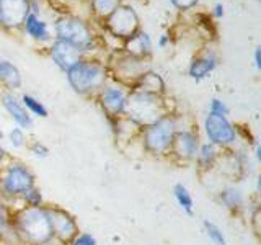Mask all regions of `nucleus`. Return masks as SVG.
<instances>
[{
  "instance_id": "f257e3e1",
  "label": "nucleus",
  "mask_w": 261,
  "mask_h": 245,
  "mask_svg": "<svg viewBox=\"0 0 261 245\" xmlns=\"http://www.w3.org/2000/svg\"><path fill=\"white\" fill-rule=\"evenodd\" d=\"M69 85L73 92L84 96L98 95L100 90L108 84L110 74L106 69V64L95 57H84L77 64L65 72Z\"/></svg>"
},
{
  "instance_id": "f03ea898",
  "label": "nucleus",
  "mask_w": 261,
  "mask_h": 245,
  "mask_svg": "<svg viewBox=\"0 0 261 245\" xmlns=\"http://www.w3.org/2000/svg\"><path fill=\"white\" fill-rule=\"evenodd\" d=\"M54 39L64 41L72 46L82 49L87 56L96 49L98 36L87 20L72 13H62L54 20L53 24Z\"/></svg>"
},
{
  "instance_id": "7ed1b4c3",
  "label": "nucleus",
  "mask_w": 261,
  "mask_h": 245,
  "mask_svg": "<svg viewBox=\"0 0 261 245\" xmlns=\"http://www.w3.org/2000/svg\"><path fill=\"white\" fill-rule=\"evenodd\" d=\"M168 111L163 96L155 93H147L142 90L130 88L127 92L124 116L130 119L139 128H145L165 116Z\"/></svg>"
},
{
  "instance_id": "20e7f679",
  "label": "nucleus",
  "mask_w": 261,
  "mask_h": 245,
  "mask_svg": "<svg viewBox=\"0 0 261 245\" xmlns=\"http://www.w3.org/2000/svg\"><path fill=\"white\" fill-rule=\"evenodd\" d=\"M16 231L18 235L23 237V240L33 245H46L54 239L47 211L41 206L24 208L16 216Z\"/></svg>"
},
{
  "instance_id": "39448f33",
  "label": "nucleus",
  "mask_w": 261,
  "mask_h": 245,
  "mask_svg": "<svg viewBox=\"0 0 261 245\" xmlns=\"http://www.w3.org/2000/svg\"><path fill=\"white\" fill-rule=\"evenodd\" d=\"M178 131L176 118L171 113H167L152 125L141 129L144 149L152 155H165L170 152L175 133Z\"/></svg>"
},
{
  "instance_id": "423d86ee",
  "label": "nucleus",
  "mask_w": 261,
  "mask_h": 245,
  "mask_svg": "<svg viewBox=\"0 0 261 245\" xmlns=\"http://www.w3.org/2000/svg\"><path fill=\"white\" fill-rule=\"evenodd\" d=\"M105 64L111 79L114 82H118L119 85L129 87V88H133L136 85V82L142 77V74L150 69L149 61L137 59V57L122 53L121 49L114 51L110 56L108 62H105Z\"/></svg>"
},
{
  "instance_id": "0eeeda50",
  "label": "nucleus",
  "mask_w": 261,
  "mask_h": 245,
  "mask_svg": "<svg viewBox=\"0 0 261 245\" xmlns=\"http://www.w3.org/2000/svg\"><path fill=\"white\" fill-rule=\"evenodd\" d=\"M105 33H108L110 36L122 41L134 36L137 31H141V18H139L134 7L122 2L116 10H114L108 18L101 21Z\"/></svg>"
},
{
  "instance_id": "6e6552de",
  "label": "nucleus",
  "mask_w": 261,
  "mask_h": 245,
  "mask_svg": "<svg viewBox=\"0 0 261 245\" xmlns=\"http://www.w3.org/2000/svg\"><path fill=\"white\" fill-rule=\"evenodd\" d=\"M33 186H35V177L21 163L8 165L5 174L2 175V180H0V190L7 196H10V198L23 196Z\"/></svg>"
},
{
  "instance_id": "1a4fd4ad",
  "label": "nucleus",
  "mask_w": 261,
  "mask_h": 245,
  "mask_svg": "<svg viewBox=\"0 0 261 245\" xmlns=\"http://www.w3.org/2000/svg\"><path fill=\"white\" fill-rule=\"evenodd\" d=\"M31 13V0H0V28L8 33L21 31Z\"/></svg>"
},
{
  "instance_id": "9d476101",
  "label": "nucleus",
  "mask_w": 261,
  "mask_h": 245,
  "mask_svg": "<svg viewBox=\"0 0 261 245\" xmlns=\"http://www.w3.org/2000/svg\"><path fill=\"white\" fill-rule=\"evenodd\" d=\"M204 131H206L209 142L217 147H228L237 139V129L225 116L207 113L206 119H204Z\"/></svg>"
},
{
  "instance_id": "9b49d317",
  "label": "nucleus",
  "mask_w": 261,
  "mask_h": 245,
  "mask_svg": "<svg viewBox=\"0 0 261 245\" xmlns=\"http://www.w3.org/2000/svg\"><path fill=\"white\" fill-rule=\"evenodd\" d=\"M127 100V90L122 85H108L106 84L100 93H98V103H100L103 113L110 121L124 116Z\"/></svg>"
},
{
  "instance_id": "f8f14e48",
  "label": "nucleus",
  "mask_w": 261,
  "mask_h": 245,
  "mask_svg": "<svg viewBox=\"0 0 261 245\" xmlns=\"http://www.w3.org/2000/svg\"><path fill=\"white\" fill-rule=\"evenodd\" d=\"M49 57L53 59V62L59 67L62 72H67L73 64H77L80 59L87 57V54L82 49L72 46L69 43H64L59 39H53V43L49 44Z\"/></svg>"
},
{
  "instance_id": "ddd939ff",
  "label": "nucleus",
  "mask_w": 261,
  "mask_h": 245,
  "mask_svg": "<svg viewBox=\"0 0 261 245\" xmlns=\"http://www.w3.org/2000/svg\"><path fill=\"white\" fill-rule=\"evenodd\" d=\"M199 149V137L194 131L190 129H183V131H176L173 142H171L170 152L171 155H175L178 160L181 162H190L194 160L196 155H198Z\"/></svg>"
},
{
  "instance_id": "4468645a",
  "label": "nucleus",
  "mask_w": 261,
  "mask_h": 245,
  "mask_svg": "<svg viewBox=\"0 0 261 245\" xmlns=\"http://www.w3.org/2000/svg\"><path fill=\"white\" fill-rule=\"evenodd\" d=\"M49 220H51V227H53V235L61 239L62 242H69L73 237L79 234V229L75 220L69 216L67 212L62 209H46Z\"/></svg>"
},
{
  "instance_id": "2eb2a0df",
  "label": "nucleus",
  "mask_w": 261,
  "mask_h": 245,
  "mask_svg": "<svg viewBox=\"0 0 261 245\" xmlns=\"http://www.w3.org/2000/svg\"><path fill=\"white\" fill-rule=\"evenodd\" d=\"M2 105L4 108L8 111V114L12 116V119L18 125V128H21L23 131H28L35 126V121H33L31 114L28 113V110L24 108L23 103L20 102V98H16L13 92H5L2 93Z\"/></svg>"
},
{
  "instance_id": "dca6fc26",
  "label": "nucleus",
  "mask_w": 261,
  "mask_h": 245,
  "mask_svg": "<svg viewBox=\"0 0 261 245\" xmlns=\"http://www.w3.org/2000/svg\"><path fill=\"white\" fill-rule=\"evenodd\" d=\"M21 31L30 39L36 41V43H39V44H51L53 39H54L53 31H51V28H49V23L44 18H41L39 15H35V13H30L27 16Z\"/></svg>"
},
{
  "instance_id": "f3484780",
  "label": "nucleus",
  "mask_w": 261,
  "mask_h": 245,
  "mask_svg": "<svg viewBox=\"0 0 261 245\" xmlns=\"http://www.w3.org/2000/svg\"><path fill=\"white\" fill-rule=\"evenodd\" d=\"M121 51L133 57H137V59L149 61L152 57V38L147 31L141 30V31H137L134 36L122 41Z\"/></svg>"
},
{
  "instance_id": "a211bd4d",
  "label": "nucleus",
  "mask_w": 261,
  "mask_h": 245,
  "mask_svg": "<svg viewBox=\"0 0 261 245\" xmlns=\"http://www.w3.org/2000/svg\"><path fill=\"white\" fill-rule=\"evenodd\" d=\"M217 67V57L214 53L206 51L199 56L193 57V61L190 62V67H188V76L193 80L201 82L206 77H209L212 72Z\"/></svg>"
},
{
  "instance_id": "6ab92c4d",
  "label": "nucleus",
  "mask_w": 261,
  "mask_h": 245,
  "mask_svg": "<svg viewBox=\"0 0 261 245\" xmlns=\"http://www.w3.org/2000/svg\"><path fill=\"white\" fill-rule=\"evenodd\" d=\"M133 88L142 90V92H147V93H155V95H160V96H163V95L167 93L165 80L162 79L160 74L153 72L152 69L144 72L142 77L136 82V85Z\"/></svg>"
},
{
  "instance_id": "aec40b11",
  "label": "nucleus",
  "mask_w": 261,
  "mask_h": 245,
  "mask_svg": "<svg viewBox=\"0 0 261 245\" xmlns=\"http://www.w3.org/2000/svg\"><path fill=\"white\" fill-rule=\"evenodd\" d=\"M0 84L7 88V92H15L21 87V74L18 67L4 56H0Z\"/></svg>"
},
{
  "instance_id": "412c9836",
  "label": "nucleus",
  "mask_w": 261,
  "mask_h": 245,
  "mask_svg": "<svg viewBox=\"0 0 261 245\" xmlns=\"http://www.w3.org/2000/svg\"><path fill=\"white\" fill-rule=\"evenodd\" d=\"M122 4V0H88L90 13L96 21H105Z\"/></svg>"
},
{
  "instance_id": "4be33fe9",
  "label": "nucleus",
  "mask_w": 261,
  "mask_h": 245,
  "mask_svg": "<svg viewBox=\"0 0 261 245\" xmlns=\"http://www.w3.org/2000/svg\"><path fill=\"white\" fill-rule=\"evenodd\" d=\"M196 160H198L201 168H212L214 163L219 160V147L211 144V142H204L199 145L198 149V155H196Z\"/></svg>"
},
{
  "instance_id": "5701e85b",
  "label": "nucleus",
  "mask_w": 261,
  "mask_h": 245,
  "mask_svg": "<svg viewBox=\"0 0 261 245\" xmlns=\"http://www.w3.org/2000/svg\"><path fill=\"white\" fill-rule=\"evenodd\" d=\"M173 196L178 203V206L181 208L186 214H193L194 211V201H193V196L190 193V190L183 185V183H176L173 186Z\"/></svg>"
},
{
  "instance_id": "b1692460",
  "label": "nucleus",
  "mask_w": 261,
  "mask_h": 245,
  "mask_svg": "<svg viewBox=\"0 0 261 245\" xmlns=\"http://www.w3.org/2000/svg\"><path fill=\"white\" fill-rule=\"evenodd\" d=\"M220 201L225 204L227 209L239 211L243 206V194L235 186H228L225 190L220 191Z\"/></svg>"
},
{
  "instance_id": "393cba45",
  "label": "nucleus",
  "mask_w": 261,
  "mask_h": 245,
  "mask_svg": "<svg viewBox=\"0 0 261 245\" xmlns=\"http://www.w3.org/2000/svg\"><path fill=\"white\" fill-rule=\"evenodd\" d=\"M20 102L23 103L24 108L28 110L30 114H35V116H38V118H47V108L33 95H28V93L21 95Z\"/></svg>"
},
{
  "instance_id": "a878e982",
  "label": "nucleus",
  "mask_w": 261,
  "mask_h": 245,
  "mask_svg": "<svg viewBox=\"0 0 261 245\" xmlns=\"http://www.w3.org/2000/svg\"><path fill=\"white\" fill-rule=\"evenodd\" d=\"M204 231H206L207 237L211 239V242L214 243V245H227V239H225V235L224 232L220 231V227H217L214 223H211V220L207 219H204Z\"/></svg>"
},
{
  "instance_id": "bb28decb",
  "label": "nucleus",
  "mask_w": 261,
  "mask_h": 245,
  "mask_svg": "<svg viewBox=\"0 0 261 245\" xmlns=\"http://www.w3.org/2000/svg\"><path fill=\"white\" fill-rule=\"evenodd\" d=\"M8 141H10V144L13 147H16V149L27 145V136H24V131L21 128H13L10 131V134H8Z\"/></svg>"
},
{
  "instance_id": "cd10ccee",
  "label": "nucleus",
  "mask_w": 261,
  "mask_h": 245,
  "mask_svg": "<svg viewBox=\"0 0 261 245\" xmlns=\"http://www.w3.org/2000/svg\"><path fill=\"white\" fill-rule=\"evenodd\" d=\"M209 113L211 114H217V116L228 118V113H230V110H228V106L225 105V102L219 100V98H212L211 105H209Z\"/></svg>"
},
{
  "instance_id": "c85d7f7f",
  "label": "nucleus",
  "mask_w": 261,
  "mask_h": 245,
  "mask_svg": "<svg viewBox=\"0 0 261 245\" xmlns=\"http://www.w3.org/2000/svg\"><path fill=\"white\" fill-rule=\"evenodd\" d=\"M21 198L27 201V204H28V206H31V208H38V206H41V203H43V196H41V191L36 190L35 186L24 193Z\"/></svg>"
},
{
  "instance_id": "c756f323",
  "label": "nucleus",
  "mask_w": 261,
  "mask_h": 245,
  "mask_svg": "<svg viewBox=\"0 0 261 245\" xmlns=\"http://www.w3.org/2000/svg\"><path fill=\"white\" fill-rule=\"evenodd\" d=\"M170 4L179 12H190L198 7L199 0H170Z\"/></svg>"
},
{
  "instance_id": "7c9ffc66",
  "label": "nucleus",
  "mask_w": 261,
  "mask_h": 245,
  "mask_svg": "<svg viewBox=\"0 0 261 245\" xmlns=\"http://www.w3.org/2000/svg\"><path fill=\"white\" fill-rule=\"evenodd\" d=\"M30 152L35 155V157H41V159H44V157H47V155H49V149L41 141L31 142L30 144Z\"/></svg>"
},
{
  "instance_id": "2f4dec72",
  "label": "nucleus",
  "mask_w": 261,
  "mask_h": 245,
  "mask_svg": "<svg viewBox=\"0 0 261 245\" xmlns=\"http://www.w3.org/2000/svg\"><path fill=\"white\" fill-rule=\"evenodd\" d=\"M70 245H96V240L90 234H77L72 239Z\"/></svg>"
},
{
  "instance_id": "473e14b6",
  "label": "nucleus",
  "mask_w": 261,
  "mask_h": 245,
  "mask_svg": "<svg viewBox=\"0 0 261 245\" xmlns=\"http://www.w3.org/2000/svg\"><path fill=\"white\" fill-rule=\"evenodd\" d=\"M224 5L222 4H216L214 7H212V12H211V15L212 16H214V18H222V16H224Z\"/></svg>"
},
{
  "instance_id": "72a5a7b5",
  "label": "nucleus",
  "mask_w": 261,
  "mask_h": 245,
  "mask_svg": "<svg viewBox=\"0 0 261 245\" xmlns=\"http://www.w3.org/2000/svg\"><path fill=\"white\" fill-rule=\"evenodd\" d=\"M5 226H7V212H5L4 204L0 203V229H4Z\"/></svg>"
},
{
  "instance_id": "f704fd0d",
  "label": "nucleus",
  "mask_w": 261,
  "mask_h": 245,
  "mask_svg": "<svg viewBox=\"0 0 261 245\" xmlns=\"http://www.w3.org/2000/svg\"><path fill=\"white\" fill-rule=\"evenodd\" d=\"M253 57H255V67L258 70H261V47L255 49V54H253Z\"/></svg>"
},
{
  "instance_id": "c9c22d12",
  "label": "nucleus",
  "mask_w": 261,
  "mask_h": 245,
  "mask_svg": "<svg viewBox=\"0 0 261 245\" xmlns=\"http://www.w3.org/2000/svg\"><path fill=\"white\" fill-rule=\"evenodd\" d=\"M167 44H170V36L168 35H162L159 38V47H165Z\"/></svg>"
},
{
  "instance_id": "e433bc0d",
  "label": "nucleus",
  "mask_w": 261,
  "mask_h": 245,
  "mask_svg": "<svg viewBox=\"0 0 261 245\" xmlns=\"http://www.w3.org/2000/svg\"><path fill=\"white\" fill-rule=\"evenodd\" d=\"M255 155H256V159H258V160L261 159V145H259V144H256V151H255Z\"/></svg>"
},
{
  "instance_id": "4c0bfd02",
  "label": "nucleus",
  "mask_w": 261,
  "mask_h": 245,
  "mask_svg": "<svg viewBox=\"0 0 261 245\" xmlns=\"http://www.w3.org/2000/svg\"><path fill=\"white\" fill-rule=\"evenodd\" d=\"M5 154H7V152H5L4 147H0V160H2V159L5 157Z\"/></svg>"
},
{
  "instance_id": "58836bf2",
  "label": "nucleus",
  "mask_w": 261,
  "mask_h": 245,
  "mask_svg": "<svg viewBox=\"0 0 261 245\" xmlns=\"http://www.w3.org/2000/svg\"><path fill=\"white\" fill-rule=\"evenodd\" d=\"M256 2H258V4H261V0H256Z\"/></svg>"
}]
</instances>
